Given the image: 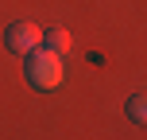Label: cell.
Segmentation results:
<instances>
[{
  "mask_svg": "<svg viewBox=\"0 0 147 140\" xmlns=\"http://www.w3.org/2000/svg\"><path fill=\"white\" fill-rule=\"evenodd\" d=\"M23 74H27L31 89L54 94V89H62V82H66V62H62V55L47 51V47H35L31 55H23Z\"/></svg>",
  "mask_w": 147,
  "mask_h": 140,
  "instance_id": "cell-1",
  "label": "cell"
},
{
  "mask_svg": "<svg viewBox=\"0 0 147 140\" xmlns=\"http://www.w3.org/2000/svg\"><path fill=\"white\" fill-rule=\"evenodd\" d=\"M4 47L23 59V55H31L35 47H43V27H35V23H27V20L8 23L4 27Z\"/></svg>",
  "mask_w": 147,
  "mask_h": 140,
  "instance_id": "cell-2",
  "label": "cell"
},
{
  "mask_svg": "<svg viewBox=\"0 0 147 140\" xmlns=\"http://www.w3.org/2000/svg\"><path fill=\"white\" fill-rule=\"evenodd\" d=\"M43 47L66 59V55H70V47H74V39H70V31H62V27H51V31H43Z\"/></svg>",
  "mask_w": 147,
  "mask_h": 140,
  "instance_id": "cell-3",
  "label": "cell"
},
{
  "mask_svg": "<svg viewBox=\"0 0 147 140\" xmlns=\"http://www.w3.org/2000/svg\"><path fill=\"white\" fill-rule=\"evenodd\" d=\"M128 121L132 125H143L147 121V94H132L128 97Z\"/></svg>",
  "mask_w": 147,
  "mask_h": 140,
  "instance_id": "cell-4",
  "label": "cell"
}]
</instances>
